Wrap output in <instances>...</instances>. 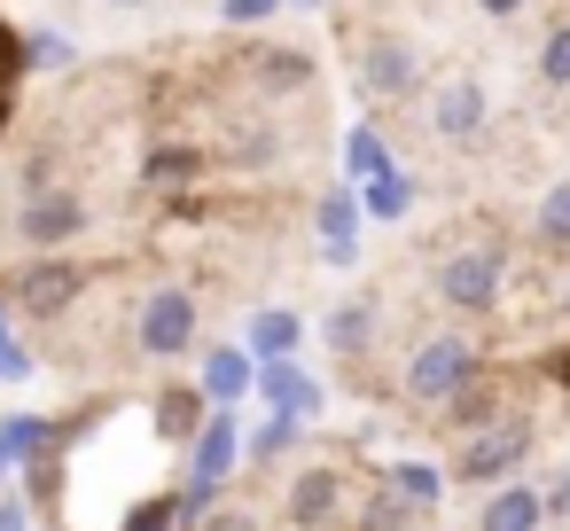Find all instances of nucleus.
Here are the masks:
<instances>
[{
    "label": "nucleus",
    "instance_id": "nucleus-14",
    "mask_svg": "<svg viewBox=\"0 0 570 531\" xmlns=\"http://www.w3.org/2000/svg\"><path fill=\"white\" fill-rule=\"evenodd\" d=\"M196 422H204V391H196V383H165V391L149 399V430H157V445H188Z\"/></svg>",
    "mask_w": 570,
    "mask_h": 531
},
{
    "label": "nucleus",
    "instance_id": "nucleus-4",
    "mask_svg": "<svg viewBox=\"0 0 570 531\" xmlns=\"http://www.w3.org/2000/svg\"><path fill=\"white\" fill-rule=\"evenodd\" d=\"M9 227H17V243L24 250H71L87 227H95V212H87V196L79 188H40V196H17V212H9Z\"/></svg>",
    "mask_w": 570,
    "mask_h": 531
},
{
    "label": "nucleus",
    "instance_id": "nucleus-38",
    "mask_svg": "<svg viewBox=\"0 0 570 531\" xmlns=\"http://www.w3.org/2000/svg\"><path fill=\"white\" fill-rule=\"evenodd\" d=\"M562 313H570V266H562Z\"/></svg>",
    "mask_w": 570,
    "mask_h": 531
},
{
    "label": "nucleus",
    "instance_id": "nucleus-15",
    "mask_svg": "<svg viewBox=\"0 0 570 531\" xmlns=\"http://www.w3.org/2000/svg\"><path fill=\"white\" fill-rule=\"evenodd\" d=\"M243 344H250V360H297L305 321H297V313H282V305H258V313H250V328H243Z\"/></svg>",
    "mask_w": 570,
    "mask_h": 531
},
{
    "label": "nucleus",
    "instance_id": "nucleus-26",
    "mask_svg": "<svg viewBox=\"0 0 570 531\" xmlns=\"http://www.w3.org/2000/svg\"><path fill=\"white\" fill-rule=\"evenodd\" d=\"M539 87H570V24H554L547 40H539Z\"/></svg>",
    "mask_w": 570,
    "mask_h": 531
},
{
    "label": "nucleus",
    "instance_id": "nucleus-9",
    "mask_svg": "<svg viewBox=\"0 0 570 531\" xmlns=\"http://www.w3.org/2000/svg\"><path fill=\"white\" fill-rule=\"evenodd\" d=\"M344 492H352V476H344L336 461L297 469V476H289V523H297V531H328V523H344Z\"/></svg>",
    "mask_w": 570,
    "mask_h": 531
},
{
    "label": "nucleus",
    "instance_id": "nucleus-30",
    "mask_svg": "<svg viewBox=\"0 0 570 531\" xmlns=\"http://www.w3.org/2000/svg\"><path fill=\"white\" fill-rule=\"evenodd\" d=\"M196 531H266V523H258L250 508H227V500H219V508H204V523H196Z\"/></svg>",
    "mask_w": 570,
    "mask_h": 531
},
{
    "label": "nucleus",
    "instance_id": "nucleus-21",
    "mask_svg": "<svg viewBox=\"0 0 570 531\" xmlns=\"http://www.w3.org/2000/svg\"><path fill=\"white\" fill-rule=\"evenodd\" d=\"M531 235H539L547 250H570V180H554V188L539 196V212H531Z\"/></svg>",
    "mask_w": 570,
    "mask_h": 531
},
{
    "label": "nucleus",
    "instance_id": "nucleus-22",
    "mask_svg": "<svg viewBox=\"0 0 570 531\" xmlns=\"http://www.w3.org/2000/svg\"><path fill=\"white\" fill-rule=\"evenodd\" d=\"M250 71H258V87H266V95H297V87L313 79V63H305V56H289V48H266Z\"/></svg>",
    "mask_w": 570,
    "mask_h": 531
},
{
    "label": "nucleus",
    "instance_id": "nucleus-11",
    "mask_svg": "<svg viewBox=\"0 0 570 531\" xmlns=\"http://www.w3.org/2000/svg\"><path fill=\"white\" fill-rule=\"evenodd\" d=\"M250 391H258L274 414H297V422H313V414H321V399H328V391H321V383H313L297 360H258Z\"/></svg>",
    "mask_w": 570,
    "mask_h": 531
},
{
    "label": "nucleus",
    "instance_id": "nucleus-6",
    "mask_svg": "<svg viewBox=\"0 0 570 531\" xmlns=\"http://www.w3.org/2000/svg\"><path fill=\"white\" fill-rule=\"evenodd\" d=\"M79 289H87V274L71 266V258H32V266H17L9 274V289H0V305L9 313H24V321H56V313H71L79 305Z\"/></svg>",
    "mask_w": 570,
    "mask_h": 531
},
{
    "label": "nucleus",
    "instance_id": "nucleus-10",
    "mask_svg": "<svg viewBox=\"0 0 570 531\" xmlns=\"http://www.w3.org/2000/svg\"><path fill=\"white\" fill-rule=\"evenodd\" d=\"M484 118H492V102H484L476 79H445V87L430 95V134H438V141H476Z\"/></svg>",
    "mask_w": 570,
    "mask_h": 531
},
{
    "label": "nucleus",
    "instance_id": "nucleus-20",
    "mask_svg": "<svg viewBox=\"0 0 570 531\" xmlns=\"http://www.w3.org/2000/svg\"><path fill=\"white\" fill-rule=\"evenodd\" d=\"M297 445H305V422H297V414H274V406H266V422L243 437L250 461H282V453H297Z\"/></svg>",
    "mask_w": 570,
    "mask_h": 531
},
{
    "label": "nucleus",
    "instance_id": "nucleus-27",
    "mask_svg": "<svg viewBox=\"0 0 570 531\" xmlns=\"http://www.w3.org/2000/svg\"><path fill=\"white\" fill-rule=\"evenodd\" d=\"M352 227H360V204L352 196H321V235L328 243H352Z\"/></svg>",
    "mask_w": 570,
    "mask_h": 531
},
{
    "label": "nucleus",
    "instance_id": "nucleus-24",
    "mask_svg": "<svg viewBox=\"0 0 570 531\" xmlns=\"http://www.w3.org/2000/svg\"><path fill=\"white\" fill-rule=\"evenodd\" d=\"M118 531H180V508H173V492H141V500L118 515Z\"/></svg>",
    "mask_w": 570,
    "mask_h": 531
},
{
    "label": "nucleus",
    "instance_id": "nucleus-23",
    "mask_svg": "<svg viewBox=\"0 0 570 531\" xmlns=\"http://www.w3.org/2000/svg\"><path fill=\"white\" fill-rule=\"evenodd\" d=\"M406 204H414V180H406V173H391V165L367 173V212H375V219H399Z\"/></svg>",
    "mask_w": 570,
    "mask_h": 531
},
{
    "label": "nucleus",
    "instance_id": "nucleus-32",
    "mask_svg": "<svg viewBox=\"0 0 570 531\" xmlns=\"http://www.w3.org/2000/svg\"><path fill=\"white\" fill-rule=\"evenodd\" d=\"M282 0H227V24H266Z\"/></svg>",
    "mask_w": 570,
    "mask_h": 531
},
{
    "label": "nucleus",
    "instance_id": "nucleus-3",
    "mask_svg": "<svg viewBox=\"0 0 570 531\" xmlns=\"http://www.w3.org/2000/svg\"><path fill=\"white\" fill-rule=\"evenodd\" d=\"M500 282H508V250L500 243H461V250L438 258V297L461 321H484L500 305Z\"/></svg>",
    "mask_w": 570,
    "mask_h": 531
},
{
    "label": "nucleus",
    "instance_id": "nucleus-2",
    "mask_svg": "<svg viewBox=\"0 0 570 531\" xmlns=\"http://www.w3.org/2000/svg\"><path fill=\"white\" fill-rule=\"evenodd\" d=\"M476 375H484V352H476L461 328L422 336V344L406 352V399H414V406H430V414H438L461 383H476Z\"/></svg>",
    "mask_w": 570,
    "mask_h": 531
},
{
    "label": "nucleus",
    "instance_id": "nucleus-19",
    "mask_svg": "<svg viewBox=\"0 0 570 531\" xmlns=\"http://www.w3.org/2000/svg\"><path fill=\"white\" fill-rule=\"evenodd\" d=\"M188 180H204V149L165 141V149H149V157H141V188H188Z\"/></svg>",
    "mask_w": 570,
    "mask_h": 531
},
{
    "label": "nucleus",
    "instance_id": "nucleus-37",
    "mask_svg": "<svg viewBox=\"0 0 570 531\" xmlns=\"http://www.w3.org/2000/svg\"><path fill=\"white\" fill-rule=\"evenodd\" d=\"M0 476H17V461H9V445H0Z\"/></svg>",
    "mask_w": 570,
    "mask_h": 531
},
{
    "label": "nucleus",
    "instance_id": "nucleus-13",
    "mask_svg": "<svg viewBox=\"0 0 570 531\" xmlns=\"http://www.w3.org/2000/svg\"><path fill=\"white\" fill-rule=\"evenodd\" d=\"M539 523H547V500H539V484H523V476L492 484L484 508H476V531H539Z\"/></svg>",
    "mask_w": 570,
    "mask_h": 531
},
{
    "label": "nucleus",
    "instance_id": "nucleus-16",
    "mask_svg": "<svg viewBox=\"0 0 570 531\" xmlns=\"http://www.w3.org/2000/svg\"><path fill=\"white\" fill-rule=\"evenodd\" d=\"M321 336H328V352H336V360H360V352L375 344V297H344V305H328Z\"/></svg>",
    "mask_w": 570,
    "mask_h": 531
},
{
    "label": "nucleus",
    "instance_id": "nucleus-17",
    "mask_svg": "<svg viewBox=\"0 0 570 531\" xmlns=\"http://www.w3.org/2000/svg\"><path fill=\"white\" fill-rule=\"evenodd\" d=\"M492 414H508V399H500V383H492V367H484L476 383H461V391H453V399L438 406V422H445V430H484Z\"/></svg>",
    "mask_w": 570,
    "mask_h": 531
},
{
    "label": "nucleus",
    "instance_id": "nucleus-34",
    "mask_svg": "<svg viewBox=\"0 0 570 531\" xmlns=\"http://www.w3.org/2000/svg\"><path fill=\"white\" fill-rule=\"evenodd\" d=\"M32 63H63V40L56 32H32Z\"/></svg>",
    "mask_w": 570,
    "mask_h": 531
},
{
    "label": "nucleus",
    "instance_id": "nucleus-18",
    "mask_svg": "<svg viewBox=\"0 0 570 531\" xmlns=\"http://www.w3.org/2000/svg\"><path fill=\"white\" fill-rule=\"evenodd\" d=\"M383 484H391L414 515H430V508L445 500V469H430V461H391V469H383Z\"/></svg>",
    "mask_w": 570,
    "mask_h": 531
},
{
    "label": "nucleus",
    "instance_id": "nucleus-7",
    "mask_svg": "<svg viewBox=\"0 0 570 531\" xmlns=\"http://www.w3.org/2000/svg\"><path fill=\"white\" fill-rule=\"evenodd\" d=\"M422 48L414 40H399V32H375L367 48H360V95L367 102H414L422 95Z\"/></svg>",
    "mask_w": 570,
    "mask_h": 531
},
{
    "label": "nucleus",
    "instance_id": "nucleus-35",
    "mask_svg": "<svg viewBox=\"0 0 570 531\" xmlns=\"http://www.w3.org/2000/svg\"><path fill=\"white\" fill-rule=\"evenodd\" d=\"M476 9H484V17H500V24H508V17H523V0H476Z\"/></svg>",
    "mask_w": 570,
    "mask_h": 531
},
{
    "label": "nucleus",
    "instance_id": "nucleus-12",
    "mask_svg": "<svg viewBox=\"0 0 570 531\" xmlns=\"http://www.w3.org/2000/svg\"><path fill=\"white\" fill-rule=\"evenodd\" d=\"M250 375H258L250 344H212V352H204V375H196V391H204V406H243Z\"/></svg>",
    "mask_w": 570,
    "mask_h": 531
},
{
    "label": "nucleus",
    "instance_id": "nucleus-33",
    "mask_svg": "<svg viewBox=\"0 0 570 531\" xmlns=\"http://www.w3.org/2000/svg\"><path fill=\"white\" fill-rule=\"evenodd\" d=\"M0 531H32V508L17 492H0Z\"/></svg>",
    "mask_w": 570,
    "mask_h": 531
},
{
    "label": "nucleus",
    "instance_id": "nucleus-36",
    "mask_svg": "<svg viewBox=\"0 0 570 531\" xmlns=\"http://www.w3.org/2000/svg\"><path fill=\"white\" fill-rule=\"evenodd\" d=\"M102 9H149V0H102Z\"/></svg>",
    "mask_w": 570,
    "mask_h": 531
},
{
    "label": "nucleus",
    "instance_id": "nucleus-5",
    "mask_svg": "<svg viewBox=\"0 0 570 531\" xmlns=\"http://www.w3.org/2000/svg\"><path fill=\"white\" fill-rule=\"evenodd\" d=\"M134 352L141 360H180V352H196V297L180 289V282H157L141 305H134Z\"/></svg>",
    "mask_w": 570,
    "mask_h": 531
},
{
    "label": "nucleus",
    "instance_id": "nucleus-1",
    "mask_svg": "<svg viewBox=\"0 0 570 531\" xmlns=\"http://www.w3.org/2000/svg\"><path fill=\"white\" fill-rule=\"evenodd\" d=\"M531 414H492L484 430H461V445H453V469H445V484H469V492H492V484H508L523 461H531Z\"/></svg>",
    "mask_w": 570,
    "mask_h": 531
},
{
    "label": "nucleus",
    "instance_id": "nucleus-8",
    "mask_svg": "<svg viewBox=\"0 0 570 531\" xmlns=\"http://www.w3.org/2000/svg\"><path fill=\"white\" fill-rule=\"evenodd\" d=\"M235 461H243V414L235 406H204V422L188 437V484H219L227 492Z\"/></svg>",
    "mask_w": 570,
    "mask_h": 531
},
{
    "label": "nucleus",
    "instance_id": "nucleus-28",
    "mask_svg": "<svg viewBox=\"0 0 570 531\" xmlns=\"http://www.w3.org/2000/svg\"><path fill=\"white\" fill-rule=\"evenodd\" d=\"M24 375H32V352L9 336V321H0V383H24Z\"/></svg>",
    "mask_w": 570,
    "mask_h": 531
},
{
    "label": "nucleus",
    "instance_id": "nucleus-29",
    "mask_svg": "<svg viewBox=\"0 0 570 531\" xmlns=\"http://www.w3.org/2000/svg\"><path fill=\"white\" fill-rule=\"evenodd\" d=\"M539 500H547V523H570V461L539 484Z\"/></svg>",
    "mask_w": 570,
    "mask_h": 531
},
{
    "label": "nucleus",
    "instance_id": "nucleus-25",
    "mask_svg": "<svg viewBox=\"0 0 570 531\" xmlns=\"http://www.w3.org/2000/svg\"><path fill=\"white\" fill-rule=\"evenodd\" d=\"M406 523H422V515H414V508H406V500H399V492H391V484L375 476V500H367L360 531H406Z\"/></svg>",
    "mask_w": 570,
    "mask_h": 531
},
{
    "label": "nucleus",
    "instance_id": "nucleus-31",
    "mask_svg": "<svg viewBox=\"0 0 570 531\" xmlns=\"http://www.w3.org/2000/svg\"><path fill=\"white\" fill-rule=\"evenodd\" d=\"M383 165H391V157H383V141L360 126V134H352V173H383Z\"/></svg>",
    "mask_w": 570,
    "mask_h": 531
}]
</instances>
